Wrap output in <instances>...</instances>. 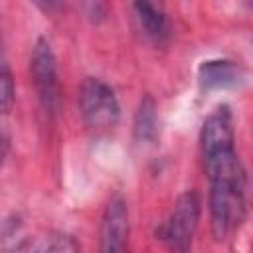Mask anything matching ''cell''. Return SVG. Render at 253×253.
Instances as JSON below:
<instances>
[{
  "label": "cell",
  "mask_w": 253,
  "mask_h": 253,
  "mask_svg": "<svg viewBox=\"0 0 253 253\" xmlns=\"http://www.w3.org/2000/svg\"><path fill=\"white\" fill-rule=\"evenodd\" d=\"M245 210V178L210 180V221L215 241H227L239 231Z\"/></svg>",
  "instance_id": "cell-1"
},
{
  "label": "cell",
  "mask_w": 253,
  "mask_h": 253,
  "mask_svg": "<svg viewBox=\"0 0 253 253\" xmlns=\"http://www.w3.org/2000/svg\"><path fill=\"white\" fill-rule=\"evenodd\" d=\"M79 113L87 128L95 132L111 130L121 117L115 91L97 77H87L79 87Z\"/></svg>",
  "instance_id": "cell-2"
},
{
  "label": "cell",
  "mask_w": 253,
  "mask_h": 253,
  "mask_svg": "<svg viewBox=\"0 0 253 253\" xmlns=\"http://www.w3.org/2000/svg\"><path fill=\"white\" fill-rule=\"evenodd\" d=\"M198 221H200V198L196 192L188 190L180 194L178 200L174 202L168 219L158 229V237L164 243H168L172 249L186 251L192 243Z\"/></svg>",
  "instance_id": "cell-3"
},
{
  "label": "cell",
  "mask_w": 253,
  "mask_h": 253,
  "mask_svg": "<svg viewBox=\"0 0 253 253\" xmlns=\"http://www.w3.org/2000/svg\"><path fill=\"white\" fill-rule=\"evenodd\" d=\"M30 73L38 93V99L45 113H55L59 105V81H57V65L55 55L47 40L40 38L34 45L30 57Z\"/></svg>",
  "instance_id": "cell-4"
},
{
  "label": "cell",
  "mask_w": 253,
  "mask_h": 253,
  "mask_svg": "<svg viewBox=\"0 0 253 253\" xmlns=\"http://www.w3.org/2000/svg\"><path fill=\"white\" fill-rule=\"evenodd\" d=\"M128 241V208L123 196H113L101 219V251H125Z\"/></svg>",
  "instance_id": "cell-5"
},
{
  "label": "cell",
  "mask_w": 253,
  "mask_h": 253,
  "mask_svg": "<svg viewBox=\"0 0 253 253\" xmlns=\"http://www.w3.org/2000/svg\"><path fill=\"white\" fill-rule=\"evenodd\" d=\"M200 142H202V156L227 150V148H235L233 117H231L229 107L221 105L208 115L202 126Z\"/></svg>",
  "instance_id": "cell-6"
},
{
  "label": "cell",
  "mask_w": 253,
  "mask_h": 253,
  "mask_svg": "<svg viewBox=\"0 0 253 253\" xmlns=\"http://www.w3.org/2000/svg\"><path fill=\"white\" fill-rule=\"evenodd\" d=\"M239 79H241V71L229 59H210L204 61L198 69V81L202 91L233 87L239 83Z\"/></svg>",
  "instance_id": "cell-7"
},
{
  "label": "cell",
  "mask_w": 253,
  "mask_h": 253,
  "mask_svg": "<svg viewBox=\"0 0 253 253\" xmlns=\"http://www.w3.org/2000/svg\"><path fill=\"white\" fill-rule=\"evenodd\" d=\"M134 14L144 34L154 42L168 38V18L164 12V0H134Z\"/></svg>",
  "instance_id": "cell-8"
},
{
  "label": "cell",
  "mask_w": 253,
  "mask_h": 253,
  "mask_svg": "<svg viewBox=\"0 0 253 253\" xmlns=\"http://www.w3.org/2000/svg\"><path fill=\"white\" fill-rule=\"evenodd\" d=\"M156 107L150 97H144L134 117V136L138 142H150L156 136Z\"/></svg>",
  "instance_id": "cell-9"
},
{
  "label": "cell",
  "mask_w": 253,
  "mask_h": 253,
  "mask_svg": "<svg viewBox=\"0 0 253 253\" xmlns=\"http://www.w3.org/2000/svg\"><path fill=\"white\" fill-rule=\"evenodd\" d=\"M32 251H75L79 249L77 243L71 241V237H42L40 243L30 245Z\"/></svg>",
  "instance_id": "cell-10"
},
{
  "label": "cell",
  "mask_w": 253,
  "mask_h": 253,
  "mask_svg": "<svg viewBox=\"0 0 253 253\" xmlns=\"http://www.w3.org/2000/svg\"><path fill=\"white\" fill-rule=\"evenodd\" d=\"M77 2H79V6H81L83 14H85L91 22L99 24V22H103V20L107 18L109 0H77Z\"/></svg>",
  "instance_id": "cell-11"
},
{
  "label": "cell",
  "mask_w": 253,
  "mask_h": 253,
  "mask_svg": "<svg viewBox=\"0 0 253 253\" xmlns=\"http://www.w3.org/2000/svg\"><path fill=\"white\" fill-rule=\"evenodd\" d=\"M0 89H2V111L4 115H8L12 111V105H14V83H12V73L6 65V61L2 63V79H0Z\"/></svg>",
  "instance_id": "cell-12"
},
{
  "label": "cell",
  "mask_w": 253,
  "mask_h": 253,
  "mask_svg": "<svg viewBox=\"0 0 253 253\" xmlns=\"http://www.w3.org/2000/svg\"><path fill=\"white\" fill-rule=\"evenodd\" d=\"M42 12L45 14H53L57 8H59V0H32Z\"/></svg>",
  "instance_id": "cell-13"
},
{
  "label": "cell",
  "mask_w": 253,
  "mask_h": 253,
  "mask_svg": "<svg viewBox=\"0 0 253 253\" xmlns=\"http://www.w3.org/2000/svg\"><path fill=\"white\" fill-rule=\"evenodd\" d=\"M249 2H251V4H253V0H249Z\"/></svg>",
  "instance_id": "cell-14"
}]
</instances>
